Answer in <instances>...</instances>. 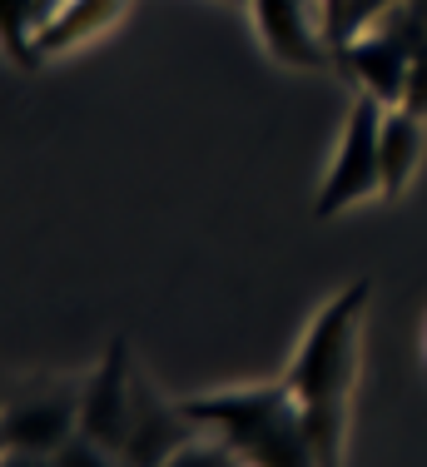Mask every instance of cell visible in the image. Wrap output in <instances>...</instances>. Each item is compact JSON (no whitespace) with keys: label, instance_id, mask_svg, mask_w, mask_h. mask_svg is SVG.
Returning <instances> with one entry per match:
<instances>
[{"label":"cell","instance_id":"obj_1","mask_svg":"<svg viewBox=\"0 0 427 467\" xmlns=\"http://www.w3.org/2000/svg\"><path fill=\"white\" fill-rule=\"evenodd\" d=\"M368 288H373L368 279L348 284L333 304H323L313 314L294 363L284 373L288 388L298 393L318 467H338V452H343L348 393H353V378H358V318L368 308Z\"/></svg>","mask_w":427,"mask_h":467},{"label":"cell","instance_id":"obj_2","mask_svg":"<svg viewBox=\"0 0 427 467\" xmlns=\"http://www.w3.org/2000/svg\"><path fill=\"white\" fill-rule=\"evenodd\" d=\"M179 413L194 428L219 432V442L249 467H318L303 422L298 393L288 378L254 388H214V393L179 398Z\"/></svg>","mask_w":427,"mask_h":467},{"label":"cell","instance_id":"obj_3","mask_svg":"<svg viewBox=\"0 0 427 467\" xmlns=\"http://www.w3.org/2000/svg\"><path fill=\"white\" fill-rule=\"evenodd\" d=\"M378 125H383V99H373V95L353 99V109H348V125H343L338 160H333L328 180H323L318 199H313V214H318V219H333V214H343L348 204H358V199L383 194Z\"/></svg>","mask_w":427,"mask_h":467},{"label":"cell","instance_id":"obj_4","mask_svg":"<svg viewBox=\"0 0 427 467\" xmlns=\"http://www.w3.org/2000/svg\"><path fill=\"white\" fill-rule=\"evenodd\" d=\"M254 5V26L258 40L268 46V55L284 65H298V70H318L328 60L318 30H313L308 0H249Z\"/></svg>","mask_w":427,"mask_h":467},{"label":"cell","instance_id":"obj_5","mask_svg":"<svg viewBox=\"0 0 427 467\" xmlns=\"http://www.w3.org/2000/svg\"><path fill=\"white\" fill-rule=\"evenodd\" d=\"M125 348L109 353V363L99 368V378L85 388V408H80V428L85 438H95L99 448H120L125 452L130 438V413H134V398L125 393Z\"/></svg>","mask_w":427,"mask_h":467},{"label":"cell","instance_id":"obj_6","mask_svg":"<svg viewBox=\"0 0 427 467\" xmlns=\"http://www.w3.org/2000/svg\"><path fill=\"white\" fill-rule=\"evenodd\" d=\"M378 160H383V199H398L408 189L412 170L422 160V115L408 105H383L378 125Z\"/></svg>","mask_w":427,"mask_h":467},{"label":"cell","instance_id":"obj_7","mask_svg":"<svg viewBox=\"0 0 427 467\" xmlns=\"http://www.w3.org/2000/svg\"><path fill=\"white\" fill-rule=\"evenodd\" d=\"M343 60H348V70L368 85L373 99L402 105L408 75H412V50L408 46H392V40H353V46H343Z\"/></svg>","mask_w":427,"mask_h":467},{"label":"cell","instance_id":"obj_8","mask_svg":"<svg viewBox=\"0 0 427 467\" xmlns=\"http://www.w3.org/2000/svg\"><path fill=\"white\" fill-rule=\"evenodd\" d=\"M120 5H125V0H60V5H55V16L40 26L36 46H40V50L75 46L80 36H95L99 26H109Z\"/></svg>","mask_w":427,"mask_h":467},{"label":"cell","instance_id":"obj_9","mask_svg":"<svg viewBox=\"0 0 427 467\" xmlns=\"http://www.w3.org/2000/svg\"><path fill=\"white\" fill-rule=\"evenodd\" d=\"M402 105L427 115V46L412 55V75H408V95H402Z\"/></svg>","mask_w":427,"mask_h":467},{"label":"cell","instance_id":"obj_10","mask_svg":"<svg viewBox=\"0 0 427 467\" xmlns=\"http://www.w3.org/2000/svg\"><path fill=\"white\" fill-rule=\"evenodd\" d=\"M229 462H234V452H229V448H224V452H219V448H209V452H204V448H189V442H184V448L174 452V462H170V467H229Z\"/></svg>","mask_w":427,"mask_h":467},{"label":"cell","instance_id":"obj_11","mask_svg":"<svg viewBox=\"0 0 427 467\" xmlns=\"http://www.w3.org/2000/svg\"><path fill=\"white\" fill-rule=\"evenodd\" d=\"M99 452H105V448H99L95 438H89V442H65L60 467H105V462H99Z\"/></svg>","mask_w":427,"mask_h":467},{"label":"cell","instance_id":"obj_12","mask_svg":"<svg viewBox=\"0 0 427 467\" xmlns=\"http://www.w3.org/2000/svg\"><path fill=\"white\" fill-rule=\"evenodd\" d=\"M422 363H427V324H422Z\"/></svg>","mask_w":427,"mask_h":467},{"label":"cell","instance_id":"obj_13","mask_svg":"<svg viewBox=\"0 0 427 467\" xmlns=\"http://www.w3.org/2000/svg\"><path fill=\"white\" fill-rule=\"evenodd\" d=\"M239 5H244V0H239Z\"/></svg>","mask_w":427,"mask_h":467}]
</instances>
